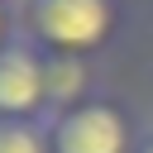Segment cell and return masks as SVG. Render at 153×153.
<instances>
[{
    "mask_svg": "<svg viewBox=\"0 0 153 153\" xmlns=\"http://www.w3.org/2000/svg\"><path fill=\"white\" fill-rule=\"evenodd\" d=\"M124 0H19V33L38 43L48 57H86L96 62L124 33Z\"/></svg>",
    "mask_w": 153,
    "mask_h": 153,
    "instance_id": "1",
    "label": "cell"
},
{
    "mask_svg": "<svg viewBox=\"0 0 153 153\" xmlns=\"http://www.w3.org/2000/svg\"><path fill=\"white\" fill-rule=\"evenodd\" d=\"M10 5H19V0H10Z\"/></svg>",
    "mask_w": 153,
    "mask_h": 153,
    "instance_id": "8",
    "label": "cell"
},
{
    "mask_svg": "<svg viewBox=\"0 0 153 153\" xmlns=\"http://www.w3.org/2000/svg\"><path fill=\"white\" fill-rule=\"evenodd\" d=\"M0 153H53L48 120H0Z\"/></svg>",
    "mask_w": 153,
    "mask_h": 153,
    "instance_id": "5",
    "label": "cell"
},
{
    "mask_svg": "<svg viewBox=\"0 0 153 153\" xmlns=\"http://www.w3.org/2000/svg\"><path fill=\"white\" fill-rule=\"evenodd\" d=\"M105 86H100L96 62H86V57H48V105H53V115L72 110V105H81V100H91Z\"/></svg>",
    "mask_w": 153,
    "mask_h": 153,
    "instance_id": "4",
    "label": "cell"
},
{
    "mask_svg": "<svg viewBox=\"0 0 153 153\" xmlns=\"http://www.w3.org/2000/svg\"><path fill=\"white\" fill-rule=\"evenodd\" d=\"M48 53L24 33L0 48V120H48Z\"/></svg>",
    "mask_w": 153,
    "mask_h": 153,
    "instance_id": "3",
    "label": "cell"
},
{
    "mask_svg": "<svg viewBox=\"0 0 153 153\" xmlns=\"http://www.w3.org/2000/svg\"><path fill=\"white\" fill-rule=\"evenodd\" d=\"M10 38H19V5L0 0V48H5Z\"/></svg>",
    "mask_w": 153,
    "mask_h": 153,
    "instance_id": "6",
    "label": "cell"
},
{
    "mask_svg": "<svg viewBox=\"0 0 153 153\" xmlns=\"http://www.w3.org/2000/svg\"><path fill=\"white\" fill-rule=\"evenodd\" d=\"M139 153H153V129H143V139H139Z\"/></svg>",
    "mask_w": 153,
    "mask_h": 153,
    "instance_id": "7",
    "label": "cell"
},
{
    "mask_svg": "<svg viewBox=\"0 0 153 153\" xmlns=\"http://www.w3.org/2000/svg\"><path fill=\"white\" fill-rule=\"evenodd\" d=\"M48 139L53 153H139L143 129L120 96L100 91L72 110L48 115Z\"/></svg>",
    "mask_w": 153,
    "mask_h": 153,
    "instance_id": "2",
    "label": "cell"
}]
</instances>
